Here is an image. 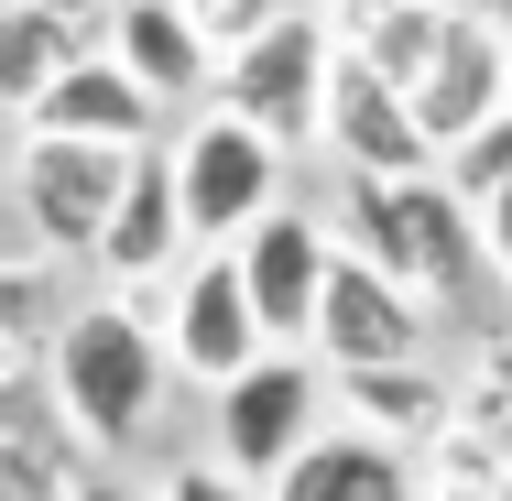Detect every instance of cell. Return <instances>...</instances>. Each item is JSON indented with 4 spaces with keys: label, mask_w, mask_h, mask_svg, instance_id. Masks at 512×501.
Masks as SVG:
<instances>
[{
    "label": "cell",
    "mask_w": 512,
    "mask_h": 501,
    "mask_svg": "<svg viewBox=\"0 0 512 501\" xmlns=\"http://www.w3.org/2000/svg\"><path fill=\"white\" fill-rule=\"evenodd\" d=\"M164 164H175V218H186L197 251H229L251 218H273V207L295 197V153H273L229 109H186L164 131Z\"/></svg>",
    "instance_id": "obj_4"
},
{
    "label": "cell",
    "mask_w": 512,
    "mask_h": 501,
    "mask_svg": "<svg viewBox=\"0 0 512 501\" xmlns=\"http://www.w3.org/2000/svg\"><path fill=\"white\" fill-rule=\"evenodd\" d=\"M338 251L349 262H371V273H393L404 295H425L436 316H458V305L480 295V218L447 197V175H338Z\"/></svg>",
    "instance_id": "obj_2"
},
{
    "label": "cell",
    "mask_w": 512,
    "mask_h": 501,
    "mask_svg": "<svg viewBox=\"0 0 512 501\" xmlns=\"http://www.w3.org/2000/svg\"><path fill=\"white\" fill-rule=\"evenodd\" d=\"M327 262H338V229H327L306 197H284L273 218H251V229L229 240V273H240V295H251V316H262L273 349H306V338H316Z\"/></svg>",
    "instance_id": "obj_7"
},
{
    "label": "cell",
    "mask_w": 512,
    "mask_h": 501,
    "mask_svg": "<svg viewBox=\"0 0 512 501\" xmlns=\"http://www.w3.org/2000/svg\"><path fill=\"white\" fill-rule=\"evenodd\" d=\"M99 55L164 109V120L207 109V88H218V44L197 33L186 0H109V11H99Z\"/></svg>",
    "instance_id": "obj_11"
},
{
    "label": "cell",
    "mask_w": 512,
    "mask_h": 501,
    "mask_svg": "<svg viewBox=\"0 0 512 501\" xmlns=\"http://www.w3.org/2000/svg\"><path fill=\"white\" fill-rule=\"evenodd\" d=\"M436 175H447V197H458V207H491V197L512 186V109H502V120H480Z\"/></svg>",
    "instance_id": "obj_18"
},
{
    "label": "cell",
    "mask_w": 512,
    "mask_h": 501,
    "mask_svg": "<svg viewBox=\"0 0 512 501\" xmlns=\"http://www.w3.org/2000/svg\"><path fill=\"white\" fill-rule=\"evenodd\" d=\"M469 218H480V262H491V284L512 295V186H502L491 207H469Z\"/></svg>",
    "instance_id": "obj_23"
},
{
    "label": "cell",
    "mask_w": 512,
    "mask_h": 501,
    "mask_svg": "<svg viewBox=\"0 0 512 501\" xmlns=\"http://www.w3.org/2000/svg\"><path fill=\"white\" fill-rule=\"evenodd\" d=\"M164 501H262V491H240L218 458H175V469H164Z\"/></svg>",
    "instance_id": "obj_22"
},
{
    "label": "cell",
    "mask_w": 512,
    "mask_h": 501,
    "mask_svg": "<svg viewBox=\"0 0 512 501\" xmlns=\"http://www.w3.org/2000/svg\"><path fill=\"white\" fill-rule=\"evenodd\" d=\"M262 501H436V480H425L414 447L371 436V425H349V414H327L306 447H295V469H284Z\"/></svg>",
    "instance_id": "obj_13"
},
{
    "label": "cell",
    "mask_w": 512,
    "mask_h": 501,
    "mask_svg": "<svg viewBox=\"0 0 512 501\" xmlns=\"http://www.w3.org/2000/svg\"><path fill=\"white\" fill-rule=\"evenodd\" d=\"M55 11H88V22H99V11H109V0H55Z\"/></svg>",
    "instance_id": "obj_24"
},
{
    "label": "cell",
    "mask_w": 512,
    "mask_h": 501,
    "mask_svg": "<svg viewBox=\"0 0 512 501\" xmlns=\"http://www.w3.org/2000/svg\"><path fill=\"white\" fill-rule=\"evenodd\" d=\"M44 382H55V403H66V425H77L88 458H142L153 469L164 414H175V360H164L153 305L77 295L66 327H55V349H44Z\"/></svg>",
    "instance_id": "obj_1"
},
{
    "label": "cell",
    "mask_w": 512,
    "mask_h": 501,
    "mask_svg": "<svg viewBox=\"0 0 512 501\" xmlns=\"http://www.w3.org/2000/svg\"><path fill=\"white\" fill-rule=\"evenodd\" d=\"M186 262H197V240H186V218H175V164H164V142H142L131 175H120V207H109L99 251H88V273H99V295L153 305Z\"/></svg>",
    "instance_id": "obj_10"
},
{
    "label": "cell",
    "mask_w": 512,
    "mask_h": 501,
    "mask_svg": "<svg viewBox=\"0 0 512 501\" xmlns=\"http://www.w3.org/2000/svg\"><path fill=\"white\" fill-rule=\"evenodd\" d=\"M186 11H197V33L218 44V55H240V44H251V33H273L295 0H186Z\"/></svg>",
    "instance_id": "obj_20"
},
{
    "label": "cell",
    "mask_w": 512,
    "mask_h": 501,
    "mask_svg": "<svg viewBox=\"0 0 512 501\" xmlns=\"http://www.w3.org/2000/svg\"><path fill=\"white\" fill-rule=\"evenodd\" d=\"M316 11H338V0H316Z\"/></svg>",
    "instance_id": "obj_25"
},
{
    "label": "cell",
    "mask_w": 512,
    "mask_h": 501,
    "mask_svg": "<svg viewBox=\"0 0 512 501\" xmlns=\"http://www.w3.org/2000/svg\"><path fill=\"white\" fill-rule=\"evenodd\" d=\"M66 501H164V469H142V458H77Z\"/></svg>",
    "instance_id": "obj_19"
},
{
    "label": "cell",
    "mask_w": 512,
    "mask_h": 501,
    "mask_svg": "<svg viewBox=\"0 0 512 501\" xmlns=\"http://www.w3.org/2000/svg\"><path fill=\"white\" fill-rule=\"evenodd\" d=\"M316 360H327V382H349V371H404L436 349V305L404 295L393 273H371V262H327V305H316Z\"/></svg>",
    "instance_id": "obj_8"
},
{
    "label": "cell",
    "mask_w": 512,
    "mask_h": 501,
    "mask_svg": "<svg viewBox=\"0 0 512 501\" xmlns=\"http://www.w3.org/2000/svg\"><path fill=\"white\" fill-rule=\"evenodd\" d=\"M327 66H338V22L295 0L273 33H251L240 55H218V88L207 109H229L240 131H262L273 153H316V120H327Z\"/></svg>",
    "instance_id": "obj_5"
},
{
    "label": "cell",
    "mask_w": 512,
    "mask_h": 501,
    "mask_svg": "<svg viewBox=\"0 0 512 501\" xmlns=\"http://www.w3.org/2000/svg\"><path fill=\"white\" fill-rule=\"evenodd\" d=\"M153 327H164V360H175V382H240L273 338H262V316L240 295V273H229V251H197L164 295H153Z\"/></svg>",
    "instance_id": "obj_9"
},
{
    "label": "cell",
    "mask_w": 512,
    "mask_h": 501,
    "mask_svg": "<svg viewBox=\"0 0 512 501\" xmlns=\"http://www.w3.org/2000/svg\"><path fill=\"white\" fill-rule=\"evenodd\" d=\"M120 175H131V153H109V142L22 131V142H11V218H22V251L88 262L99 229H109V207H120Z\"/></svg>",
    "instance_id": "obj_6"
},
{
    "label": "cell",
    "mask_w": 512,
    "mask_h": 501,
    "mask_svg": "<svg viewBox=\"0 0 512 501\" xmlns=\"http://www.w3.org/2000/svg\"><path fill=\"white\" fill-rule=\"evenodd\" d=\"M22 131H55V142H109V153H142V142H164V109H153V99H142V88H131V77H120V66L99 55V44H88V55H77V66H66L55 88H44V109H33Z\"/></svg>",
    "instance_id": "obj_14"
},
{
    "label": "cell",
    "mask_w": 512,
    "mask_h": 501,
    "mask_svg": "<svg viewBox=\"0 0 512 501\" xmlns=\"http://www.w3.org/2000/svg\"><path fill=\"white\" fill-rule=\"evenodd\" d=\"M349 393V425H371V436H393V447H447V425H458V382H436L425 360H404V371H349L338 382Z\"/></svg>",
    "instance_id": "obj_16"
},
{
    "label": "cell",
    "mask_w": 512,
    "mask_h": 501,
    "mask_svg": "<svg viewBox=\"0 0 512 501\" xmlns=\"http://www.w3.org/2000/svg\"><path fill=\"white\" fill-rule=\"evenodd\" d=\"M99 44L88 11H55V0H0V120H33L44 88Z\"/></svg>",
    "instance_id": "obj_15"
},
{
    "label": "cell",
    "mask_w": 512,
    "mask_h": 501,
    "mask_svg": "<svg viewBox=\"0 0 512 501\" xmlns=\"http://www.w3.org/2000/svg\"><path fill=\"white\" fill-rule=\"evenodd\" d=\"M66 305H77V295H66V262H44V251H0V382H11V371H44Z\"/></svg>",
    "instance_id": "obj_17"
},
{
    "label": "cell",
    "mask_w": 512,
    "mask_h": 501,
    "mask_svg": "<svg viewBox=\"0 0 512 501\" xmlns=\"http://www.w3.org/2000/svg\"><path fill=\"white\" fill-rule=\"evenodd\" d=\"M327 403H338V382H327L316 349H262L240 382L207 393V458H218L240 491H273V480L295 469V447L327 425Z\"/></svg>",
    "instance_id": "obj_3"
},
{
    "label": "cell",
    "mask_w": 512,
    "mask_h": 501,
    "mask_svg": "<svg viewBox=\"0 0 512 501\" xmlns=\"http://www.w3.org/2000/svg\"><path fill=\"white\" fill-rule=\"evenodd\" d=\"M316 153L338 164V175H436V142L414 131V109L393 77H371L349 44H338V66H327V120H316Z\"/></svg>",
    "instance_id": "obj_12"
},
{
    "label": "cell",
    "mask_w": 512,
    "mask_h": 501,
    "mask_svg": "<svg viewBox=\"0 0 512 501\" xmlns=\"http://www.w3.org/2000/svg\"><path fill=\"white\" fill-rule=\"evenodd\" d=\"M77 480V458H22V447H0V501H66Z\"/></svg>",
    "instance_id": "obj_21"
}]
</instances>
